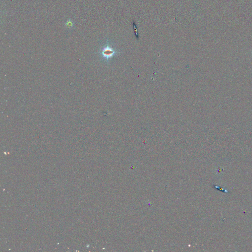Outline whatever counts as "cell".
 <instances>
[{
	"label": "cell",
	"mask_w": 252,
	"mask_h": 252,
	"mask_svg": "<svg viewBox=\"0 0 252 252\" xmlns=\"http://www.w3.org/2000/svg\"><path fill=\"white\" fill-rule=\"evenodd\" d=\"M118 53V51L115 50L109 44L103 46L100 51V54L102 57L107 61H108Z\"/></svg>",
	"instance_id": "1"
},
{
	"label": "cell",
	"mask_w": 252,
	"mask_h": 252,
	"mask_svg": "<svg viewBox=\"0 0 252 252\" xmlns=\"http://www.w3.org/2000/svg\"><path fill=\"white\" fill-rule=\"evenodd\" d=\"M65 25V27L66 28H67L68 29H69V30H71L72 29H73L74 28V23L72 19H69L66 21Z\"/></svg>",
	"instance_id": "2"
}]
</instances>
